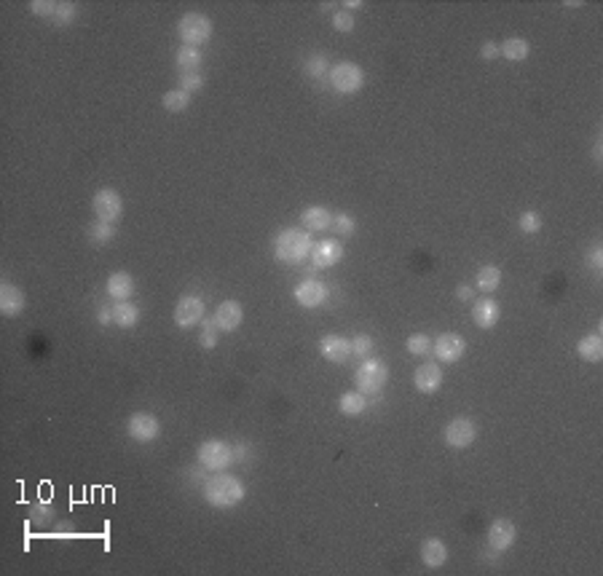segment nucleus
Here are the masks:
<instances>
[{"label":"nucleus","mask_w":603,"mask_h":576,"mask_svg":"<svg viewBox=\"0 0 603 576\" xmlns=\"http://www.w3.org/2000/svg\"><path fill=\"white\" fill-rule=\"evenodd\" d=\"M30 11L35 13V16H48V19H54L57 3H54V0H33V3H30Z\"/></svg>","instance_id":"obj_39"},{"label":"nucleus","mask_w":603,"mask_h":576,"mask_svg":"<svg viewBox=\"0 0 603 576\" xmlns=\"http://www.w3.org/2000/svg\"><path fill=\"white\" fill-rule=\"evenodd\" d=\"M592 156H595V164H601V140L595 143V150H592Z\"/></svg>","instance_id":"obj_47"},{"label":"nucleus","mask_w":603,"mask_h":576,"mask_svg":"<svg viewBox=\"0 0 603 576\" xmlns=\"http://www.w3.org/2000/svg\"><path fill=\"white\" fill-rule=\"evenodd\" d=\"M518 228L523 233H539L542 231V217L536 215V212H523L518 217Z\"/></svg>","instance_id":"obj_35"},{"label":"nucleus","mask_w":603,"mask_h":576,"mask_svg":"<svg viewBox=\"0 0 603 576\" xmlns=\"http://www.w3.org/2000/svg\"><path fill=\"white\" fill-rule=\"evenodd\" d=\"M137 322H140V309H137L134 303H129V300H121V303H116V306H113V324H116V327H121V330H129V327H134Z\"/></svg>","instance_id":"obj_23"},{"label":"nucleus","mask_w":603,"mask_h":576,"mask_svg":"<svg viewBox=\"0 0 603 576\" xmlns=\"http://www.w3.org/2000/svg\"><path fill=\"white\" fill-rule=\"evenodd\" d=\"M292 295H295V303L303 306V309H319L327 300V295H330V289L322 282H316V279H306L301 284H295Z\"/></svg>","instance_id":"obj_12"},{"label":"nucleus","mask_w":603,"mask_h":576,"mask_svg":"<svg viewBox=\"0 0 603 576\" xmlns=\"http://www.w3.org/2000/svg\"><path fill=\"white\" fill-rule=\"evenodd\" d=\"M327 81L338 94H357L365 86V70L354 62H338L336 67H330Z\"/></svg>","instance_id":"obj_6"},{"label":"nucleus","mask_w":603,"mask_h":576,"mask_svg":"<svg viewBox=\"0 0 603 576\" xmlns=\"http://www.w3.org/2000/svg\"><path fill=\"white\" fill-rule=\"evenodd\" d=\"M303 72L309 75V78H322L327 70V60H325V54H314V57H309V60L303 62Z\"/></svg>","instance_id":"obj_32"},{"label":"nucleus","mask_w":603,"mask_h":576,"mask_svg":"<svg viewBox=\"0 0 603 576\" xmlns=\"http://www.w3.org/2000/svg\"><path fill=\"white\" fill-rule=\"evenodd\" d=\"M196 458L199 464L206 469V472H226V469L236 461L233 458V448L223 440H204L196 450Z\"/></svg>","instance_id":"obj_5"},{"label":"nucleus","mask_w":603,"mask_h":576,"mask_svg":"<svg viewBox=\"0 0 603 576\" xmlns=\"http://www.w3.org/2000/svg\"><path fill=\"white\" fill-rule=\"evenodd\" d=\"M333 228H336L338 233H341V236H351V233L357 231V220L343 212V215L333 217Z\"/></svg>","instance_id":"obj_37"},{"label":"nucleus","mask_w":603,"mask_h":576,"mask_svg":"<svg viewBox=\"0 0 603 576\" xmlns=\"http://www.w3.org/2000/svg\"><path fill=\"white\" fill-rule=\"evenodd\" d=\"M175 65H177L180 72H199V67H201V51L193 46H182L175 54Z\"/></svg>","instance_id":"obj_27"},{"label":"nucleus","mask_w":603,"mask_h":576,"mask_svg":"<svg viewBox=\"0 0 603 576\" xmlns=\"http://www.w3.org/2000/svg\"><path fill=\"white\" fill-rule=\"evenodd\" d=\"M96 322H99V324H110V322H113V309H108V306H99V309H96Z\"/></svg>","instance_id":"obj_42"},{"label":"nucleus","mask_w":603,"mask_h":576,"mask_svg":"<svg viewBox=\"0 0 603 576\" xmlns=\"http://www.w3.org/2000/svg\"><path fill=\"white\" fill-rule=\"evenodd\" d=\"M177 35L185 46H204L206 40L212 38V19L206 16V13H199V11H191L185 13L180 22H177Z\"/></svg>","instance_id":"obj_4"},{"label":"nucleus","mask_w":603,"mask_h":576,"mask_svg":"<svg viewBox=\"0 0 603 576\" xmlns=\"http://www.w3.org/2000/svg\"><path fill=\"white\" fill-rule=\"evenodd\" d=\"M362 6H365L362 0H346V3H341L343 11H354V9H362Z\"/></svg>","instance_id":"obj_46"},{"label":"nucleus","mask_w":603,"mask_h":576,"mask_svg":"<svg viewBox=\"0 0 603 576\" xmlns=\"http://www.w3.org/2000/svg\"><path fill=\"white\" fill-rule=\"evenodd\" d=\"M333 27H336L338 33H351L354 30V13L351 11H336L333 13Z\"/></svg>","instance_id":"obj_38"},{"label":"nucleus","mask_w":603,"mask_h":576,"mask_svg":"<svg viewBox=\"0 0 603 576\" xmlns=\"http://www.w3.org/2000/svg\"><path fill=\"white\" fill-rule=\"evenodd\" d=\"M233 458H236V461H247V458H250V445H244V443L236 445V448H233Z\"/></svg>","instance_id":"obj_43"},{"label":"nucleus","mask_w":603,"mask_h":576,"mask_svg":"<svg viewBox=\"0 0 603 576\" xmlns=\"http://www.w3.org/2000/svg\"><path fill=\"white\" fill-rule=\"evenodd\" d=\"M370 354H373V338H370V336H357V338H351V357L367 360Z\"/></svg>","instance_id":"obj_33"},{"label":"nucleus","mask_w":603,"mask_h":576,"mask_svg":"<svg viewBox=\"0 0 603 576\" xmlns=\"http://www.w3.org/2000/svg\"><path fill=\"white\" fill-rule=\"evenodd\" d=\"M590 263H592V268H595V274H598V271H601V265H603V250L601 247H595V250H592Z\"/></svg>","instance_id":"obj_44"},{"label":"nucleus","mask_w":603,"mask_h":576,"mask_svg":"<svg viewBox=\"0 0 603 576\" xmlns=\"http://www.w3.org/2000/svg\"><path fill=\"white\" fill-rule=\"evenodd\" d=\"M405 348H408V354H413V357H426L432 351V338L424 336V333H416V336L408 338Z\"/></svg>","instance_id":"obj_31"},{"label":"nucleus","mask_w":603,"mask_h":576,"mask_svg":"<svg viewBox=\"0 0 603 576\" xmlns=\"http://www.w3.org/2000/svg\"><path fill=\"white\" fill-rule=\"evenodd\" d=\"M475 282H477V289H482V292H494L502 284V268L499 265H482Z\"/></svg>","instance_id":"obj_29"},{"label":"nucleus","mask_w":603,"mask_h":576,"mask_svg":"<svg viewBox=\"0 0 603 576\" xmlns=\"http://www.w3.org/2000/svg\"><path fill=\"white\" fill-rule=\"evenodd\" d=\"M577 354L585 362H601L603 360V338L598 333L592 336H585L577 343Z\"/></svg>","instance_id":"obj_25"},{"label":"nucleus","mask_w":603,"mask_h":576,"mask_svg":"<svg viewBox=\"0 0 603 576\" xmlns=\"http://www.w3.org/2000/svg\"><path fill=\"white\" fill-rule=\"evenodd\" d=\"M161 105H164L167 113H185L188 105H191V94L182 92V89H172V92L161 96Z\"/></svg>","instance_id":"obj_28"},{"label":"nucleus","mask_w":603,"mask_h":576,"mask_svg":"<svg viewBox=\"0 0 603 576\" xmlns=\"http://www.w3.org/2000/svg\"><path fill=\"white\" fill-rule=\"evenodd\" d=\"M480 57L485 62H494L496 57H499V46H496L494 40H488V43H482V48H480Z\"/></svg>","instance_id":"obj_41"},{"label":"nucleus","mask_w":603,"mask_h":576,"mask_svg":"<svg viewBox=\"0 0 603 576\" xmlns=\"http://www.w3.org/2000/svg\"><path fill=\"white\" fill-rule=\"evenodd\" d=\"M456 298L458 300H472L475 298V289H472L470 284H461V287L456 289Z\"/></svg>","instance_id":"obj_45"},{"label":"nucleus","mask_w":603,"mask_h":576,"mask_svg":"<svg viewBox=\"0 0 603 576\" xmlns=\"http://www.w3.org/2000/svg\"><path fill=\"white\" fill-rule=\"evenodd\" d=\"M215 324L220 333H233L241 322H244V309H241L239 300H223L215 311Z\"/></svg>","instance_id":"obj_14"},{"label":"nucleus","mask_w":603,"mask_h":576,"mask_svg":"<svg viewBox=\"0 0 603 576\" xmlns=\"http://www.w3.org/2000/svg\"><path fill=\"white\" fill-rule=\"evenodd\" d=\"M502 319V309L494 298H480L475 300V309H472V322L477 324L480 330H491L496 327V322Z\"/></svg>","instance_id":"obj_18"},{"label":"nucleus","mask_w":603,"mask_h":576,"mask_svg":"<svg viewBox=\"0 0 603 576\" xmlns=\"http://www.w3.org/2000/svg\"><path fill=\"white\" fill-rule=\"evenodd\" d=\"M180 89L188 94H196L204 89V75L201 72H182L180 75Z\"/></svg>","instance_id":"obj_34"},{"label":"nucleus","mask_w":603,"mask_h":576,"mask_svg":"<svg viewBox=\"0 0 603 576\" xmlns=\"http://www.w3.org/2000/svg\"><path fill=\"white\" fill-rule=\"evenodd\" d=\"M301 220L309 233H311V231L333 228V215H330V209H325V206H309V209H303Z\"/></svg>","instance_id":"obj_22"},{"label":"nucleus","mask_w":603,"mask_h":576,"mask_svg":"<svg viewBox=\"0 0 603 576\" xmlns=\"http://www.w3.org/2000/svg\"><path fill=\"white\" fill-rule=\"evenodd\" d=\"M311 233L303 228H284L274 239V255L284 265H301L306 257H311Z\"/></svg>","instance_id":"obj_2"},{"label":"nucleus","mask_w":603,"mask_h":576,"mask_svg":"<svg viewBox=\"0 0 603 576\" xmlns=\"http://www.w3.org/2000/svg\"><path fill=\"white\" fill-rule=\"evenodd\" d=\"M204 300L199 295H185L175 306V322L177 327H196L199 322H204Z\"/></svg>","instance_id":"obj_11"},{"label":"nucleus","mask_w":603,"mask_h":576,"mask_svg":"<svg viewBox=\"0 0 603 576\" xmlns=\"http://www.w3.org/2000/svg\"><path fill=\"white\" fill-rule=\"evenodd\" d=\"M518 536V528H515V523L512 520H507V517H499L491 523V528H488V544L494 547L496 553H504L512 547V541Z\"/></svg>","instance_id":"obj_15"},{"label":"nucleus","mask_w":603,"mask_h":576,"mask_svg":"<svg viewBox=\"0 0 603 576\" xmlns=\"http://www.w3.org/2000/svg\"><path fill=\"white\" fill-rule=\"evenodd\" d=\"M244 482L239 477H233L228 472H215L209 480L204 482V499L209 506L215 509H231L244 502Z\"/></svg>","instance_id":"obj_1"},{"label":"nucleus","mask_w":603,"mask_h":576,"mask_svg":"<svg viewBox=\"0 0 603 576\" xmlns=\"http://www.w3.org/2000/svg\"><path fill=\"white\" fill-rule=\"evenodd\" d=\"M357 392L365 397H375L384 392L386 381H389V367H386L384 360H375V357H367L362 360V365L357 367Z\"/></svg>","instance_id":"obj_3"},{"label":"nucleus","mask_w":603,"mask_h":576,"mask_svg":"<svg viewBox=\"0 0 603 576\" xmlns=\"http://www.w3.org/2000/svg\"><path fill=\"white\" fill-rule=\"evenodd\" d=\"M477 440V423L472 419H453L446 426V443L448 448H456V450H464L470 448L472 443Z\"/></svg>","instance_id":"obj_10"},{"label":"nucleus","mask_w":603,"mask_h":576,"mask_svg":"<svg viewBox=\"0 0 603 576\" xmlns=\"http://www.w3.org/2000/svg\"><path fill=\"white\" fill-rule=\"evenodd\" d=\"M134 277L132 274H126V271H116V274H110L108 277V295L116 303L121 300H129L134 295Z\"/></svg>","instance_id":"obj_20"},{"label":"nucleus","mask_w":603,"mask_h":576,"mask_svg":"<svg viewBox=\"0 0 603 576\" xmlns=\"http://www.w3.org/2000/svg\"><path fill=\"white\" fill-rule=\"evenodd\" d=\"M126 434L132 437L134 443H153L161 434V423L153 413H132L126 421Z\"/></svg>","instance_id":"obj_8"},{"label":"nucleus","mask_w":603,"mask_h":576,"mask_svg":"<svg viewBox=\"0 0 603 576\" xmlns=\"http://www.w3.org/2000/svg\"><path fill=\"white\" fill-rule=\"evenodd\" d=\"M86 236H89V241H94V244H108V241L116 236V226H113V223H102V220H96V223L89 226Z\"/></svg>","instance_id":"obj_30"},{"label":"nucleus","mask_w":603,"mask_h":576,"mask_svg":"<svg viewBox=\"0 0 603 576\" xmlns=\"http://www.w3.org/2000/svg\"><path fill=\"white\" fill-rule=\"evenodd\" d=\"M413 384H416V389L421 394L440 392V386H443V367L437 362H424L421 367H416V372H413Z\"/></svg>","instance_id":"obj_13"},{"label":"nucleus","mask_w":603,"mask_h":576,"mask_svg":"<svg viewBox=\"0 0 603 576\" xmlns=\"http://www.w3.org/2000/svg\"><path fill=\"white\" fill-rule=\"evenodd\" d=\"M432 351L440 362L453 365V362H458L467 354V340L461 336H456V333H443V336H437L432 340Z\"/></svg>","instance_id":"obj_9"},{"label":"nucleus","mask_w":603,"mask_h":576,"mask_svg":"<svg viewBox=\"0 0 603 576\" xmlns=\"http://www.w3.org/2000/svg\"><path fill=\"white\" fill-rule=\"evenodd\" d=\"M319 351L327 362L343 365L351 360V340H346L343 336H325L319 340Z\"/></svg>","instance_id":"obj_16"},{"label":"nucleus","mask_w":603,"mask_h":576,"mask_svg":"<svg viewBox=\"0 0 603 576\" xmlns=\"http://www.w3.org/2000/svg\"><path fill=\"white\" fill-rule=\"evenodd\" d=\"M24 303H27V298H24L22 289L9 284V282L0 284V314L3 316H19L24 311Z\"/></svg>","instance_id":"obj_19"},{"label":"nucleus","mask_w":603,"mask_h":576,"mask_svg":"<svg viewBox=\"0 0 603 576\" xmlns=\"http://www.w3.org/2000/svg\"><path fill=\"white\" fill-rule=\"evenodd\" d=\"M199 343L204 348H215L217 346V324L215 319H204V330L199 336Z\"/></svg>","instance_id":"obj_36"},{"label":"nucleus","mask_w":603,"mask_h":576,"mask_svg":"<svg viewBox=\"0 0 603 576\" xmlns=\"http://www.w3.org/2000/svg\"><path fill=\"white\" fill-rule=\"evenodd\" d=\"M338 410L343 416H362L367 410V397L360 394V392H346V394H341V399H338Z\"/></svg>","instance_id":"obj_26"},{"label":"nucleus","mask_w":603,"mask_h":576,"mask_svg":"<svg viewBox=\"0 0 603 576\" xmlns=\"http://www.w3.org/2000/svg\"><path fill=\"white\" fill-rule=\"evenodd\" d=\"M75 11H78V6L75 3H57V13H54V22L57 24H67L75 19Z\"/></svg>","instance_id":"obj_40"},{"label":"nucleus","mask_w":603,"mask_h":576,"mask_svg":"<svg viewBox=\"0 0 603 576\" xmlns=\"http://www.w3.org/2000/svg\"><path fill=\"white\" fill-rule=\"evenodd\" d=\"M341 257H343V247H341V241L325 239V241H319V244H314V250H311L314 268H330V265L341 263Z\"/></svg>","instance_id":"obj_17"},{"label":"nucleus","mask_w":603,"mask_h":576,"mask_svg":"<svg viewBox=\"0 0 603 576\" xmlns=\"http://www.w3.org/2000/svg\"><path fill=\"white\" fill-rule=\"evenodd\" d=\"M421 560L426 568H440L448 560V547L443 539H424L421 544Z\"/></svg>","instance_id":"obj_21"},{"label":"nucleus","mask_w":603,"mask_h":576,"mask_svg":"<svg viewBox=\"0 0 603 576\" xmlns=\"http://www.w3.org/2000/svg\"><path fill=\"white\" fill-rule=\"evenodd\" d=\"M531 54V46L526 38H507L504 43L499 46V57H504L509 62H523L529 60Z\"/></svg>","instance_id":"obj_24"},{"label":"nucleus","mask_w":603,"mask_h":576,"mask_svg":"<svg viewBox=\"0 0 603 576\" xmlns=\"http://www.w3.org/2000/svg\"><path fill=\"white\" fill-rule=\"evenodd\" d=\"M92 209H94V217L102 220V223H118L121 215H123V201H121L118 191L113 188H102V191L94 193L92 199Z\"/></svg>","instance_id":"obj_7"}]
</instances>
